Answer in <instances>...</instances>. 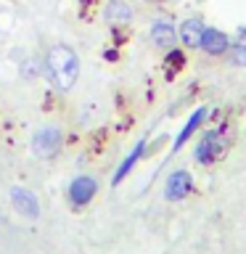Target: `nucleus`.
Segmentation results:
<instances>
[{
    "label": "nucleus",
    "mask_w": 246,
    "mask_h": 254,
    "mask_svg": "<svg viewBox=\"0 0 246 254\" xmlns=\"http://www.w3.org/2000/svg\"><path fill=\"white\" fill-rule=\"evenodd\" d=\"M45 74L51 77L59 93H66L74 87L79 77V56L69 45H53L45 56Z\"/></svg>",
    "instance_id": "nucleus-1"
},
{
    "label": "nucleus",
    "mask_w": 246,
    "mask_h": 254,
    "mask_svg": "<svg viewBox=\"0 0 246 254\" xmlns=\"http://www.w3.org/2000/svg\"><path fill=\"white\" fill-rule=\"evenodd\" d=\"M222 154H225V127L204 132L201 140H198V146H196V162L198 164H212V162H217Z\"/></svg>",
    "instance_id": "nucleus-2"
},
{
    "label": "nucleus",
    "mask_w": 246,
    "mask_h": 254,
    "mask_svg": "<svg viewBox=\"0 0 246 254\" xmlns=\"http://www.w3.org/2000/svg\"><path fill=\"white\" fill-rule=\"evenodd\" d=\"M61 146H63V135L59 127H40L32 138V151L40 159H53L61 151Z\"/></svg>",
    "instance_id": "nucleus-3"
},
{
    "label": "nucleus",
    "mask_w": 246,
    "mask_h": 254,
    "mask_svg": "<svg viewBox=\"0 0 246 254\" xmlns=\"http://www.w3.org/2000/svg\"><path fill=\"white\" fill-rule=\"evenodd\" d=\"M95 190H98L95 178H90V175H79V178H74L69 183V201L74 206H85V204L93 201Z\"/></svg>",
    "instance_id": "nucleus-4"
},
{
    "label": "nucleus",
    "mask_w": 246,
    "mask_h": 254,
    "mask_svg": "<svg viewBox=\"0 0 246 254\" xmlns=\"http://www.w3.org/2000/svg\"><path fill=\"white\" fill-rule=\"evenodd\" d=\"M151 40H154L156 48H162V51H172L175 43H178V29H175V24L170 19H156L151 24Z\"/></svg>",
    "instance_id": "nucleus-5"
},
{
    "label": "nucleus",
    "mask_w": 246,
    "mask_h": 254,
    "mask_svg": "<svg viewBox=\"0 0 246 254\" xmlns=\"http://www.w3.org/2000/svg\"><path fill=\"white\" fill-rule=\"evenodd\" d=\"M190 188H193L190 172H185V170H178V172H172L170 178H167L164 196L170 198V201H180V198H185V196L190 193Z\"/></svg>",
    "instance_id": "nucleus-6"
},
{
    "label": "nucleus",
    "mask_w": 246,
    "mask_h": 254,
    "mask_svg": "<svg viewBox=\"0 0 246 254\" xmlns=\"http://www.w3.org/2000/svg\"><path fill=\"white\" fill-rule=\"evenodd\" d=\"M11 201L16 206V212L24 214V217H29V220H37L40 217V204H37V196L32 193V190L27 188H11Z\"/></svg>",
    "instance_id": "nucleus-7"
},
{
    "label": "nucleus",
    "mask_w": 246,
    "mask_h": 254,
    "mask_svg": "<svg viewBox=\"0 0 246 254\" xmlns=\"http://www.w3.org/2000/svg\"><path fill=\"white\" fill-rule=\"evenodd\" d=\"M198 48L206 51L209 56H222V53H228V48H230V37L222 29H217V27H204L201 45Z\"/></svg>",
    "instance_id": "nucleus-8"
},
{
    "label": "nucleus",
    "mask_w": 246,
    "mask_h": 254,
    "mask_svg": "<svg viewBox=\"0 0 246 254\" xmlns=\"http://www.w3.org/2000/svg\"><path fill=\"white\" fill-rule=\"evenodd\" d=\"M103 16L114 27H124V24L132 21V5L127 0H109L106 8H103Z\"/></svg>",
    "instance_id": "nucleus-9"
},
{
    "label": "nucleus",
    "mask_w": 246,
    "mask_h": 254,
    "mask_svg": "<svg viewBox=\"0 0 246 254\" xmlns=\"http://www.w3.org/2000/svg\"><path fill=\"white\" fill-rule=\"evenodd\" d=\"M146 148H148V146H146V140H138V143H135V148L124 156V162L117 167V175H114V180H111L114 186H119V183H122L127 175L132 172V167L138 164V159H140V156H146Z\"/></svg>",
    "instance_id": "nucleus-10"
},
{
    "label": "nucleus",
    "mask_w": 246,
    "mask_h": 254,
    "mask_svg": "<svg viewBox=\"0 0 246 254\" xmlns=\"http://www.w3.org/2000/svg\"><path fill=\"white\" fill-rule=\"evenodd\" d=\"M201 35H204V24L198 19L183 21L180 29H178V37L183 40V45H185V48H198V45H201Z\"/></svg>",
    "instance_id": "nucleus-11"
},
{
    "label": "nucleus",
    "mask_w": 246,
    "mask_h": 254,
    "mask_svg": "<svg viewBox=\"0 0 246 254\" xmlns=\"http://www.w3.org/2000/svg\"><path fill=\"white\" fill-rule=\"evenodd\" d=\"M204 119H206V109H196L193 114H190V119L185 122V127H183V130L178 132V138H175V143H172V151H180L183 146H185V140L198 130V127L204 125Z\"/></svg>",
    "instance_id": "nucleus-12"
},
{
    "label": "nucleus",
    "mask_w": 246,
    "mask_h": 254,
    "mask_svg": "<svg viewBox=\"0 0 246 254\" xmlns=\"http://www.w3.org/2000/svg\"><path fill=\"white\" fill-rule=\"evenodd\" d=\"M164 64H167V69H170V71H180L183 66H185V53H183L180 48H172V51H167Z\"/></svg>",
    "instance_id": "nucleus-13"
},
{
    "label": "nucleus",
    "mask_w": 246,
    "mask_h": 254,
    "mask_svg": "<svg viewBox=\"0 0 246 254\" xmlns=\"http://www.w3.org/2000/svg\"><path fill=\"white\" fill-rule=\"evenodd\" d=\"M230 61L238 64V66H246V43H238V45H230Z\"/></svg>",
    "instance_id": "nucleus-14"
},
{
    "label": "nucleus",
    "mask_w": 246,
    "mask_h": 254,
    "mask_svg": "<svg viewBox=\"0 0 246 254\" xmlns=\"http://www.w3.org/2000/svg\"><path fill=\"white\" fill-rule=\"evenodd\" d=\"M241 37H244V40H246V27H244V29H241Z\"/></svg>",
    "instance_id": "nucleus-15"
}]
</instances>
